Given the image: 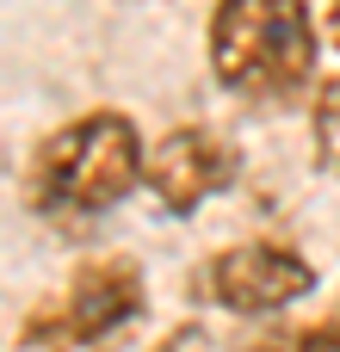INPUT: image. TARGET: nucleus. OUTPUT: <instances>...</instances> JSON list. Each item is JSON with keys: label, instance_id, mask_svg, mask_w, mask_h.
Returning a JSON list of instances; mask_svg holds the SVG:
<instances>
[{"label": "nucleus", "instance_id": "f257e3e1", "mask_svg": "<svg viewBox=\"0 0 340 352\" xmlns=\"http://www.w3.org/2000/svg\"><path fill=\"white\" fill-rule=\"evenodd\" d=\"M142 161H149L142 124L124 105H87L31 142L19 192L31 217L74 229L142 198Z\"/></svg>", "mask_w": 340, "mask_h": 352}, {"label": "nucleus", "instance_id": "f03ea898", "mask_svg": "<svg viewBox=\"0 0 340 352\" xmlns=\"http://www.w3.org/2000/svg\"><path fill=\"white\" fill-rule=\"evenodd\" d=\"M328 31L316 0H211L204 68L211 87L248 111H285L322 80Z\"/></svg>", "mask_w": 340, "mask_h": 352}, {"label": "nucleus", "instance_id": "7ed1b4c3", "mask_svg": "<svg viewBox=\"0 0 340 352\" xmlns=\"http://www.w3.org/2000/svg\"><path fill=\"white\" fill-rule=\"evenodd\" d=\"M149 316V272L136 254H87L74 272L37 297L19 322L12 352H111Z\"/></svg>", "mask_w": 340, "mask_h": 352}, {"label": "nucleus", "instance_id": "20e7f679", "mask_svg": "<svg viewBox=\"0 0 340 352\" xmlns=\"http://www.w3.org/2000/svg\"><path fill=\"white\" fill-rule=\"evenodd\" d=\"M316 291H322V266L297 241H285V235L223 241V248H211L186 272V303L192 309H217V316H235V322L291 316Z\"/></svg>", "mask_w": 340, "mask_h": 352}, {"label": "nucleus", "instance_id": "39448f33", "mask_svg": "<svg viewBox=\"0 0 340 352\" xmlns=\"http://www.w3.org/2000/svg\"><path fill=\"white\" fill-rule=\"evenodd\" d=\"M248 173V148L235 130L211 124V118H186L173 130H161L149 142L142 161V198L155 204V217L167 223H192L198 210H211L217 198H229Z\"/></svg>", "mask_w": 340, "mask_h": 352}, {"label": "nucleus", "instance_id": "423d86ee", "mask_svg": "<svg viewBox=\"0 0 340 352\" xmlns=\"http://www.w3.org/2000/svg\"><path fill=\"white\" fill-rule=\"evenodd\" d=\"M304 124H310V161L340 179V68H322V80L304 99Z\"/></svg>", "mask_w": 340, "mask_h": 352}, {"label": "nucleus", "instance_id": "0eeeda50", "mask_svg": "<svg viewBox=\"0 0 340 352\" xmlns=\"http://www.w3.org/2000/svg\"><path fill=\"white\" fill-rule=\"evenodd\" d=\"M229 352H304V328L285 316H260V322H242Z\"/></svg>", "mask_w": 340, "mask_h": 352}, {"label": "nucleus", "instance_id": "6e6552de", "mask_svg": "<svg viewBox=\"0 0 340 352\" xmlns=\"http://www.w3.org/2000/svg\"><path fill=\"white\" fill-rule=\"evenodd\" d=\"M149 352H217V334H211V322L186 316V322H173V328H167Z\"/></svg>", "mask_w": 340, "mask_h": 352}, {"label": "nucleus", "instance_id": "1a4fd4ad", "mask_svg": "<svg viewBox=\"0 0 340 352\" xmlns=\"http://www.w3.org/2000/svg\"><path fill=\"white\" fill-rule=\"evenodd\" d=\"M304 352H340V285L328 297V309L304 322Z\"/></svg>", "mask_w": 340, "mask_h": 352}, {"label": "nucleus", "instance_id": "9d476101", "mask_svg": "<svg viewBox=\"0 0 340 352\" xmlns=\"http://www.w3.org/2000/svg\"><path fill=\"white\" fill-rule=\"evenodd\" d=\"M322 31H328V50L340 56V0H328V6H322Z\"/></svg>", "mask_w": 340, "mask_h": 352}]
</instances>
